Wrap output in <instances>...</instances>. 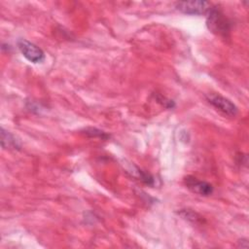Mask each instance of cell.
Masks as SVG:
<instances>
[{"label":"cell","mask_w":249,"mask_h":249,"mask_svg":"<svg viewBox=\"0 0 249 249\" xmlns=\"http://www.w3.org/2000/svg\"><path fill=\"white\" fill-rule=\"evenodd\" d=\"M18 48L21 54L29 62L40 63L45 58L44 52L38 46L25 39H20L18 41Z\"/></svg>","instance_id":"277c9868"},{"label":"cell","mask_w":249,"mask_h":249,"mask_svg":"<svg viewBox=\"0 0 249 249\" xmlns=\"http://www.w3.org/2000/svg\"><path fill=\"white\" fill-rule=\"evenodd\" d=\"M175 7L181 13L187 15H204L211 9V4L207 1L193 0V1H180L175 4Z\"/></svg>","instance_id":"3957f363"},{"label":"cell","mask_w":249,"mask_h":249,"mask_svg":"<svg viewBox=\"0 0 249 249\" xmlns=\"http://www.w3.org/2000/svg\"><path fill=\"white\" fill-rule=\"evenodd\" d=\"M83 133L89 137H93V138H101V139H107L109 137V135L98 129V128H95V127H87L83 130Z\"/></svg>","instance_id":"52a82bcc"},{"label":"cell","mask_w":249,"mask_h":249,"mask_svg":"<svg viewBox=\"0 0 249 249\" xmlns=\"http://www.w3.org/2000/svg\"><path fill=\"white\" fill-rule=\"evenodd\" d=\"M179 214L184 219H186V220H188V221H190V222H192L194 224H198V223L202 222L201 217L197 213H196L194 211H191V210H188V209H184V210H181L179 212Z\"/></svg>","instance_id":"ba28073f"},{"label":"cell","mask_w":249,"mask_h":249,"mask_svg":"<svg viewBox=\"0 0 249 249\" xmlns=\"http://www.w3.org/2000/svg\"><path fill=\"white\" fill-rule=\"evenodd\" d=\"M184 182H185V185L187 186V188L191 192L197 194L199 196H208L212 195V193H213V187L211 184H209L208 182L202 181V180H198L196 177L187 176V177H185Z\"/></svg>","instance_id":"5b68a950"},{"label":"cell","mask_w":249,"mask_h":249,"mask_svg":"<svg viewBox=\"0 0 249 249\" xmlns=\"http://www.w3.org/2000/svg\"><path fill=\"white\" fill-rule=\"evenodd\" d=\"M207 101L220 113L228 117H234L238 113V109L234 103H232L230 99L217 94L210 93L206 95Z\"/></svg>","instance_id":"7a4b0ae2"},{"label":"cell","mask_w":249,"mask_h":249,"mask_svg":"<svg viewBox=\"0 0 249 249\" xmlns=\"http://www.w3.org/2000/svg\"><path fill=\"white\" fill-rule=\"evenodd\" d=\"M1 145L4 149L19 147L15 136L11 134L9 131L5 130L3 127H1Z\"/></svg>","instance_id":"8992f818"},{"label":"cell","mask_w":249,"mask_h":249,"mask_svg":"<svg viewBox=\"0 0 249 249\" xmlns=\"http://www.w3.org/2000/svg\"><path fill=\"white\" fill-rule=\"evenodd\" d=\"M206 24L208 29L220 36H226L230 31V24L225 16L215 8H211L207 13Z\"/></svg>","instance_id":"6da1fadb"}]
</instances>
